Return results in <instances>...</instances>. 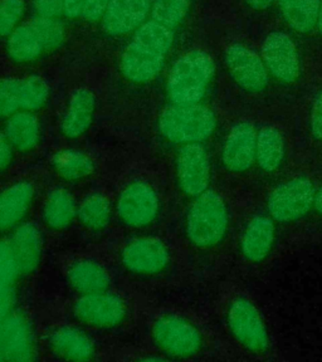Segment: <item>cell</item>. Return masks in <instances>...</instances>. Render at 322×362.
Listing matches in <instances>:
<instances>
[{
  "label": "cell",
  "mask_w": 322,
  "mask_h": 362,
  "mask_svg": "<svg viewBox=\"0 0 322 362\" xmlns=\"http://www.w3.org/2000/svg\"><path fill=\"white\" fill-rule=\"evenodd\" d=\"M239 216L226 192L210 187L188 205L184 215L188 244L200 255H222L233 248Z\"/></svg>",
  "instance_id": "6da1fadb"
},
{
  "label": "cell",
  "mask_w": 322,
  "mask_h": 362,
  "mask_svg": "<svg viewBox=\"0 0 322 362\" xmlns=\"http://www.w3.org/2000/svg\"><path fill=\"white\" fill-rule=\"evenodd\" d=\"M222 325L241 357L258 361L276 358V341L268 318L248 291L237 286L228 292L222 305Z\"/></svg>",
  "instance_id": "7a4b0ae2"
},
{
  "label": "cell",
  "mask_w": 322,
  "mask_h": 362,
  "mask_svg": "<svg viewBox=\"0 0 322 362\" xmlns=\"http://www.w3.org/2000/svg\"><path fill=\"white\" fill-rule=\"evenodd\" d=\"M321 175L312 168L289 171L266 190L258 194V202L286 233L297 230L307 224Z\"/></svg>",
  "instance_id": "3957f363"
},
{
  "label": "cell",
  "mask_w": 322,
  "mask_h": 362,
  "mask_svg": "<svg viewBox=\"0 0 322 362\" xmlns=\"http://www.w3.org/2000/svg\"><path fill=\"white\" fill-rule=\"evenodd\" d=\"M286 232L260 204L239 216L233 253L237 266L246 272H260L276 259Z\"/></svg>",
  "instance_id": "277c9868"
},
{
  "label": "cell",
  "mask_w": 322,
  "mask_h": 362,
  "mask_svg": "<svg viewBox=\"0 0 322 362\" xmlns=\"http://www.w3.org/2000/svg\"><path fill=\"white\" fill-rule=\"evenodd\" d=\"M174 43V30L146 21L134 32L126 45L120 66L126 79L144 85L156 78L164 68L166 57Z\"/></svg>",
  "instance_id": "5b68a950"
},
{
  "label": "cell",
  "mask_w": 322,
  "mask_h": 362,
  "mask_svg": "<svg viewBox=\"0 0 322 362\" xmlns=\"http://www.w3.org/2000/svg\"><path fill=\"white\" fill-rule=\"evenodd\" d=\"M257 126L241 119L231 126L222 142L218 166L237 189L255 185Z\"/></svg>",
  "instance_id": "8992f818"
},
{
  "label": "cell",
  "mask_w": 322,
  "mask_h": 362,
  "mask_svg": "<svg viewBox=\"0 0 322 362\" xmlns=\"http://www.w3.org/2000/svg\"><path fill=\"white\" fill-rule=\"evenodd\" d=\"M215 64L207 52L189 51L170 69L166 92L173 105L202 103L214 77Z\"/></svg>",
  "instance_id": "52a82bcc"
},
{
  "label": "cell",
  "mask_w": 322,
  "mask_h": 362,
  "mask_svg": "<svg viewBox=\"0 0 322 362\" xmlns=\"http://www.w3.org/2000/svg\"><path fill=\"white\" fill-rule=\"evenodd\" d=\"M159 131L176 145L204 144L218 127L217 115L212 108L197 105H170L160 113Z\"/></svg>",
  "instance_id": "ba28073f"
},
{
  "label": "cell",
  "mask_w": 322,
  "mask_h": 362,
  "mask_svg": "<svg viewBox=\"0 0 322 362\" xmlns=\"http://www.w3.org/2000/svg\"><path fill=\"white\" fill-rule=\"evenodd\" d=\"M154 342L166 358L192 360L208 349V339L198 323L176 313L159 317L154 322Z\"/></svg>",
  "instance_id": "9c48e42d"
},
{
  "label": "cell",
  "mask_w": 322,
  "mask_h": 362,
  "mask_svg": "<svg viewBox=\"0 0 322 362\" xmlns=\"http://www.w3.org/2000/svg\"><path fill=\"white\" fill-rule=\"evenodd\" d=\"M294 170L289 141L275 124L257 129L255 185L257 192L266 190Z\"/></svg>",
  "instance_id": "30bf717a"
},
{
  "label": "cell",
  "mask_w": 322,
  "mask_h": 362,
  "mask_svg": "<svg viewBox=\"0 0 322 362\" xmlns=\"http://www.w3.org/2000/svg\"><path fill=\"white\" fill-rule=\"evenodd\" d=\"M214 164L204 144L183 145L176 153V184L185 198L192 200L213 185Z\"/></svg>",
  "instance_id": "8fae6325"
},
{
  "label": "cell",
  "mask_w": 322,
  "mask_h": 362,
  "mask_svg": "<svg viewBox=\"0 0 322 362\" xmlns=\"http://www.w3.org/2000/svg\"><path fill=\"white\" fill-rule=\"evenodd\" d=\"M161 210L156 189L147 181L134 180L120 192L116 213L124 226L144 229L154 224Z\"/></svg>",
  "instance_id": "7c38bea8"
},
{
  "label": "cell",
  "mask_w": 322,
  "mask_h": 362,
  "mask_svg": "<svg viewBox=\"0 0 322 362\" xmlns=\"http://www.w3.org/2000/svg\"><path fill=\"white\" fill-rule=\"evenodd\" d=\"M50 86L38 76L0 78V116L9 117L19 111H38L50 100Z\"/></svg>",
  "instance_id": "4fadbf2b"
},
{
  "label": "cell",
  "mask_w": 322,
  "mask_h": 362,
  "mask_svg": "<svg viewBox=\"0 0 322 362\" xmlns=\"http://www.w3.org/2000/svg\"><path fill=\"white\" fill-rule=\"evenodd\" d=\"M224 61L228 74L239 90L249 95H260L267 90L271 76L258 53L234 43L226 48Z\"/></svg>",
  "instance_id": "5bb4252c"
},
{
  "label": "cell",
  "mask_w": 322,
  "mask_h": 362,
  "mask_svg": "<svg viewBox=\"0 0 322 362\" xmlns=\"http://www.w3.org/2000/svg\"><path fill=\"white\" fill-rule=\"evenodd\" d=\"M121 263L136 276L150 277L164 273L171 264V252L164 240L155 237H137L121 250Z\"/></svg>",
  "instance_id": "9a60e30c"
},
{
  "label": "cell",
  "mask_w": 322,
  "mask_h": 362,
  "mask_svg": "<svg viewBox=\"0 0 322 362\" xmlns=\"http://www.w3.org/2000/svg\"><path fill=\"white\" fill-rule=\"evenodd\" d=\"M76 318L90 327L113 329L122 325L127 317L125 300L108 291L84 294L74 303Z\"/></svg>",
  "instance_id": "2e32d148"
},
{
  "label": "cell",
  "mask_w": 322,
  "mask_h": 362,
  "mask_svg": "<svg viewBox=\"0 0 322 362\" xmlns=\"http://www.w3.org/2000/svg\"><path fill=\"white\" fill-rule=\"evenodd\" d=\"M262 59L273 78L283 85H294L301 74L300 58L289 34L272 32L262 45Z\"/></svg>",
  "instance_id": "e0dca14e"
},
{
  "label": "cell",
  "mask_w": 322,
  "mask_h": 362,
  "mask_svg": "<svg viewBox=\"0 0 322 362\" xmlns=\"http://www.w3.org/2000/svg\"><path fill=\"white\" fill-rule=\"evenodd\" d=\"M35 339L32 325L21 312L11 311L1 320V356L6 361H32Z\"/></svg>",
  "instance_id": "ac0fdd59"
},
{
  "label": "cell",
  "mask_w": 322,
  "mask_h": 362,
  "mask_svg": "<svg viewBox=\"0 0 322 362\" xmlns=\"http://www.w3.org/2000/svg\"><path fill=\"white\" fill-rule=\"evenodd\" d=\"M153 0H108L102 28L111 37L134 33L146 22Z\"/></svg>",
  "instance_id": "d6986e66"
},
{
  "label": "cell",
  "mask_w": 322,
  "mask_h": 362,
  "mask_svg": "<svg viewBox=\"0 0 322 362\" xmlns=\"http://www.w3.org/2000/svg\"><path fill=\"white\" fill-rule=\"evenodd\" d=\"M34 199V187L27 180L18 181L0 192V232L14 230L28 214Z\"/></svg>",
  "instance_id": "ffe728a7"
},
{
  "label": "cell",
  "mask_w": 322,
  "mask_h": 362,
  "mask_svg": "<svg viewBox=\"0 0 322 362\" xmlns=\"http://www.w3.org/2000/svg\"><path fill=\"white\" fill-rule=\"evenodd\" d=\"M48 344L52 352L68 361H90L96 354L90 336L74 326H59L50 334Z\"/></svg>",
  "instance_id": "44dd1931"
},
{
  "label": "cell",
  "mask_w": 322,
  "mask_h": 362,
  "mask_svg": "<svg viewBox=\"0 0 322 362\" xmlns=\"http://www.w3.org/2000/svg\"><path fill=\"white\" fill-rule=\"evenodd\" d=\"M96 112V97L87 88L74 90L61 121V132L67 139H79L90 130Z\"/></svg>",
  "instance_id": "7402d4cb"
},
{
  "label": "cell",
  "mask_w": 322,
  "mask_h": 362,
  "mask_svg": "<svg viewBox=\"0 0 322 362\" xmlns=\"http://www.w3.org/2000/svg\"><path fill=\"white\" fill-rule=\"evenodd\" d=\"M22 274H28L40 266L43 255V235L33 223H22L13 233L9 242Z\"/></svg>",
  "instance_id": "603a6c76"
},
{
  "label": "cell",
  "mask_w": 322,
  "mask_h": 362,
  "mask_svg": "<svg viewBox=\"0 0 322 362\" xmlns=\"http://www.w3.org/2000/svg\"><path fill=\"white\" fill-rule=\"evenodd\" d=\"M67 278L69 286L81 296L105 292L111 286L108 269L100 262L88 258L74 262L68 268Z\"/></svg>",
  "instance_id": "cb8c5ba5"
},
{
  "label": "cell",
  "mask_w": 322,
  "mask_h": 362,
  "mask_svg": "<svg viewBox=\"0 0 322 362\" xmlns=\"http://www.w3.org/2000/svg\"><path fill=\"white\" fill-rule=\"evenodd\" d=\"M79 205L66 187H56L45 198L42 218L52 230H63L74 223Z\"/></svg>",
  "instance_id": "d4e9b609"
},
{
  "label": "cell",
  "mask_w": 322,
  "mask_h": 362,
  "mask_svg": "<svg viewBox=\"0 0 322 362\" xmlns=\"http://www.w3.org/2000/svg\"><path fill=\"white\" fill-rule=\"evenodd\" d=\"M6 49L11 59L17 63L34 62L47 52L32 19L19 24L16 30L11 32L6 42Z\"/></svg>",
  "instance_id": "484cf974"
},
{
  "label": "cell",
  "mask_w": 322,
  "mask_h": 362,
  "mask_svg": "<svg viewBox=\"0 0 322 362\" xmlns=\"http://www.w3.org/2000/svg\"><path fill=\"white\" fill-rule=\"evenodd\" d=\"M4 134L14 150L28 153L40 144L42 136L40 119L30 111H19L8 117Z\"/></svg>",
  "instance_id": "4316f807"
},
{
  "label": "cell",
  "mask_w": 322,
  "mask_h": 362,
  "mask_svg": "<svg viewBox=\"0 0 322 362\" xmlns=\"http://www.w3.org/2000/svg\"><path fill=\"white\" fill-rule=\"evenodd\" d=\"M81 224L92 232H101L113 219V205L106 195L91 192L82 199L77 210Z\"/></svg>",
  "instance_id": "83f0119b"
},
{
  "label": "cell",
  "mask_w": 322,
  "mask_h": 362,
  "mask_svg": "<svg viewBox=\"0 0 322 362\" xmlns=\"http://www.w3.org/2000/svg\"><path fill=\"white\" fill-rule=\"evenodd\" d=\"M284 21L299 33H309L316 25L321 0H278Z\"/></svg>",
  "instance_id": "f1b7e54d"
},
{
  "label": "cell",
  "mask_w": 322,
  "mask_h": 362,
  "mask_svg": "<svg viewBox=\"0 0 322 362\" xmlns=\"http://www.w3.org/2000/svg\"><path fill=\"white\" fill-rule=\"evenodd\" d=\"M52 165L58 175L71 182L84 180L95 170L93 161L85 153L74 148L57 153L52 158Z\"/></svg>",
  "instance_id": "f546056e"
},
{
  "label": "cell",
  "mask_w": 322,
  "mask_h": 362,
  "mask_svg": "<svg viewBox=\"0 0 322 362\" xmlns=\"http://www.w3.org/2000/svg\"><path fill=\"white\" fill-rule=\"evenodd\" d=\"M190 8V0H153L151 4V21L174 29L187 17Z\"/></svg>",
  "instance_id": "4dcf8cb0"
},
{
  "label": "cell",
  "mask_w": 322,
  "mask_h": 362,
  "mask_svg": "<svg viewBox=\"0 0 322 362\" xmlns=\"http://www.w3.org/2000/svg\"><path fill=\"white\" fill-rule=\"evenodd\" d=\"M32 22L40 34L47 52L56 51L64 43L66 29L57 18L35 17Z\"/></svg>",
  "instance_id": "1f68e13d"
},
{
  "label": "cell",
  "mask_w": 322,
  "mask_h": 362,
  "mask_svg": "<svg viewBox=\"0 0 322 362\" xmlns=\"http://www.w3.org/2000/svg\"><path fill=\"white\" fill-rule=\"evenodd\" d=\"M25 11L23 0H0V37H9Z\"/></svg>",
  "instance_id": "d6a6232c"
},
{
  "label": "cell",
  "mask_w": 322,
  "mask_h": 362,
  "mask_svg": "<svg viewBox=\"0 0 322 362\" xmlns=\"http://www.w3.org/2000/svg\"><path fill=\"white\" fill-rule=\"evenodd\" d=\"M22 272L11 243L0 242V286H14Z\"/></svg>",
  "instance_id": "836d02e7"
},
{
  "label": "cell",
  "mask_w": 322,
  "mask_h": 362,
  "mask_svg": "<svg viewBox=\"0 0 322 362\" xmlns=\"http://www.w3.org/2000/svg\"><path fill=\"white\" fill-rule=\"evenodd\" d=\"M309 134L312 142L322 145V88L314 97L309 115Z\"/></svg>",
  "instance_id": "e575fe53"
},
{
  "label": "cell",
  "mask_w": 322,
  "mask_h": 362,
  "mask_svg": "<svg viewBox=\"0 0 322 362\" xmlns=\"http://www.w3.org/2000/svg\"><path fill=\"white\" fill-rule=\"evenodd\" d=\"M37 17L58 18L63 14L62 0H32Z\"/></svg>",
  "instance_id": "d590c367"
},
{
  "label": "cell",
  "mask_w": 322,
  "mask_h": 362,
  "mask_svg": "<svg viewBox=\"0 0 322 362\" xmlns=\"http://www.w3.org/2000/svg\"><path fill=\"white\" fill-rule=\"evenodd\" d=\"M108 0H85L82 17L87 22H98L102 21L105 11L108 9Z\"/></svg>",
  "instance_id": "8d00e7d4"
},
{
  "label": "cell",
  "mask_w": 322,
  "mask_h": 362,
  "mask_svg": "<svg viewBox=\"0 0 322 362\" xmlns=\"http://www.w3.org/2000/svg\"><path fill=\"white\" fill-rule=\"evenodd\" d=\"M14 158V147L11 146L6 134L0 131V174L11 168Z\"/></svg>",
  "instance_id": "74e56055"
},
{
  "label": "cell",
  "mask_w": 322,
  "mask_h": 362,
  "mask_svg": "<svg viewBox=\"0 0 322 362\" xmlns=\"http://www.w3.org/2000/svg\"><path fill=\"white\" fill-rule=\"evenodd\" d=\"M16 300L14 286H0V320L8 316Z\"/></svg>",
  "instance_id": "f35d334b"
},
{
  "label": "cell",
  "mask_w": 322,
  "mask_h": 362,
  "mask_svg": "<svg viewBox=\"0 0 322 362\" xmlns=\"http://www.w3.org/2000/svg\"><path fill=\"white\" fill-rule=\"evenodd\" d=\"M306 226H317V228H322V176L321 179H320V182H318V187H317L312 214Z\"/></svg>",
  "instance_id": "ab89813d"
},
{
  "label": "cell",
  "mask_w": 322,
  "mask_h": 362,
  "mask_svg": "<svg viewBox=\"0 0 322 362\" xmlns=\"http://www.w3.org/2000/svg\"><path fill=\"white\" fill-rule=\"evenodd\" d=\"M63 14L68 18H77L82 16L85 0H62Z\"/></svg>",
  "instance_id": "60d3db41"
},
{
  "label": "cell",
  "mask_w": 322,
  "mask_h": 362,
  "mask_svg": "<svg viewBox=\"0 0 322 362\" xmlns=\"http://www.w3.org/2000/svg\"><path fill=\"white\" fill-rule=\"evenodd\" d=\"M275 0H247L249 6H252L255 11H265L272 6Z\"/></svg>",
  "instance_id": "b9f144b4"
},
{
  "label": "cell",
  "mask_w": 322,
  "mask_h": 362,
  "mask_svg": "<svg viewBox=\"0 0 322 362\" xmlns=\"http://www.w3.org/2000/svg\"><path fill=\"white\" fill-rule=\"evenodd\" d=\"M317 25H318V30H320V33L322 35V0H321V6H320V11H318V16H317Z\"/></svg>",
  "instance_id": "7bdbcfd3"
},
{
  "label": "cell",
  "mask_w": 322,
  "mask_h": 362,
  "mask_svg": "<svg viewBox=\"0 0 322 362\" xmlns=\"http://www.w3.org/2000/svg\"><path fill=\"white\" fill-rule=\"evenodd\" d=\"M3 360V356H1V320H0V361Z\"/></svg>",
  "instance_id": "ee69618b"
}]
</instances>
